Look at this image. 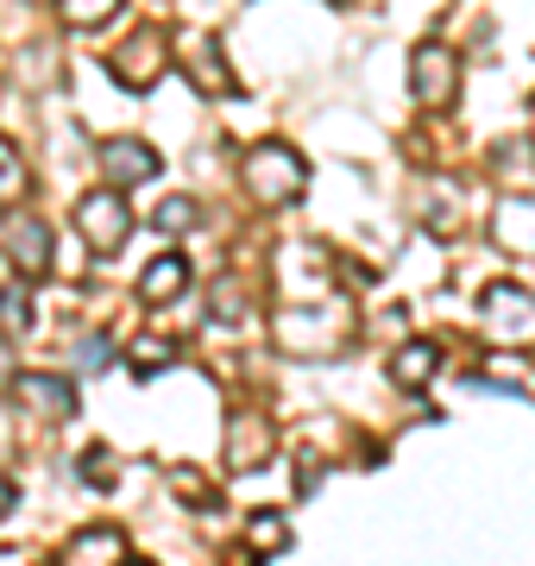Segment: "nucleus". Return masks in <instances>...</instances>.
<instances>
[{
    "mask_svg": "<svg viewBox=\"0 0 535 566\" xmlns=\"http://www.w3.org/2000/svg\"><path fill=\"white\" fill-rule=\"evenodd\" d=\"M271 334H277V346H284V353H296V359H328L334 346L353 334V308H328V303L284 308Z\"/></svg>",
    "mask_w": 535,
    "mask_h": 566,
    "instance_id": "obj_1",
    "label": "nucleus"
},
{
    "mask_svg": "<svg viewBox=\"0 0 535 566\" xmlns=\"http://www.w3.org/2000/svg\"><path fill=\"white\" fill-rule=\"evenodd\" d=\"M240 177H246V196L259 208H284V202H296V196H303V182H310V164L296 158V151H290V145H259V151H246V170H240Z\"/></svg>",
    "mask_w": 535,
    "mask_h": 566,
    "instance_id": "obj_2",
    "label": "nucleus"
},
{
    "mask_svg": "<svg viewBox=\"0 0 535 566\" xmlns=\"http://www.w3.org/2000/svg\"><path fill=\"white\" fill-rule=\"evenodd\" d=\"M76 227H83V240L107 259V252H120L126 233H133V208H126L114 189H95V196H83V208H76Z\"/></svg>",
    "mask_w": 535,
    "mask_h": 566,
    "instance_id": "obj_3",
    "label": "nucleus"
},
{
    "mask_svg": "<svg viewBox=\"0 0 535 566\" xmlns=\"http://www.w3.org/2000/svg\"><path fill=\"white\" fill-rule=\"evenodd\" d=\"M410 88L422 107H453V95H460V57H453L448 44H422L410 57Z\"/></svg>",
    "mask_w": 535,
    "mask_h": 566,
    "instance_id": "obj_4",
    "label": "nucleus"
},
{
    "mask_svg": "<svg viewBox=\"0 0 535 566\" xmlns=\"http://www.w3.org/2000/svg\"><path fill=\"white\" fill-rule=\"evenodd\" d=\"M107 70H114L126 88H151V82L165 76V32H151V25H145V32H133V39L107 57Z\"/></svg>",
    "mask_w": 535,
    "mask_h": 566,
    "instance_id": "obj_5",
    "label": "nucleus"
},
{
    "mask_svg": "<svg viewBox=\"0 0 535 566\" xmlns=\"http://www.w3.org/2000/svg\"><path fill=\"white\" fill-rule=\"evenodd\" d=\"M0 240H7V259L20 264L25 277H39L44 264H51V227H44V214L13 208V214H7V227H0Z\"/></svg>",
    "mask_w": 535,
    "mask_h": 566,
    "instance_id": "obj_6",
    "label": "nucleus"
},
{
    "mask_svg": "<svg viewBox=\"0 0 535 566\" xmlns=\"http://www.w3.org/2000/svg\"><path fill=\"white\" fill-rule=\"evenodd\" d=\"M485 322H492L497 340H511V346L535 340V296L516 290V283H497L492 296H485Z\"/></svg>",
    "mask_w": 535,
    "mask_h": 566,
    "instance_id": "obj_7",
    "label": "nucleus"
},
{
    "mask_svg": "<svg viewBox=\"0 0 535 566\" xmlns=\"http://www.w3.org/2000/svg\"><path fill=\"white\" fill-rule=\"evenodd\" d=\"M102 177L114 189H133V182H151L158 177V151L145 139H107L102 145Z\"/></svg>",
    "mask_w": 535,
    "mask_h": 566,
    "instance_id": "obj_8",
    "label": "nucleus"
},
{
    "mask_svg": "<svg viewBox=\"0 0 535 566\" xmlns=\"http://www.w3.org/2000/svg\"><path fill=\"white\" fill-rule=\"evenodd\" d=\"M13 390H20V403H25V409H39V416H51V422L76 416V390H70V378H44V371H25V378H13Z\"/></svg>",
    "mask_w": 535,
    "mask_h": 566,
    "instance_id": "obj_9",
    "label": "nucleus"
},
{
    "mask_svg": "<svg viewBox=\"0 0 535 566\" xmlns=\"http://www.w3.org/2000/svg\"><path fill=\"white\" fill-rule=\"evenodd\" d=\"M492 233L511 259H535V202H497Z\"/></svg>",
    "mask_w": 535,
    "mask_h": 566,
    "instance_id": "obj_10",
    "label": "nucleus"
},
{
    "mask_svg": "<svg viewBox=\"0 0 535 566\" xmlns=\"http://www.w3.org/2000/svg\"><path fill=\"white\" fill-rule=\"evenodd\" d=\"M133 547H126V535L120 528H83L76 542L63 547V566H114V560H126Z\"/></svg>",
    "mask_w": 535,
    "mask_h": 566,
    "instance_id": "obj_11",
    "label": "nucleus"
},
{
    "mask_svg": "<svg viewBox=\"0 0 535 566\" xmlns=\"http://www.w3.org/2000/svg\"><path fill=\"white\" fill-rule=\"evenodd\" d=\"M265 453H271L265 416H233V422H227V460L233 465H265Z\"/></svg>",
    "mask_w": 535,
    "mask_h": 566,
    "instance_id": "obj_12",
    "label": "nucleus"
},
{
    "mask_svg": "<svg viewBox=\"0 0 535 566\" xmlns=\"http://www.w3.org/2000/svg\"><path fill=\"white\" fill-rule=\"evenodd\" d=\"M189 76H196V88H202V95H227V88H233V70H227L221 63V44L214 39H189Z\"/></svg>",
    "mask_w": 535,
    "mask_h": 566,
    "instance_id": "obj_13",
    "label": "nucleus"
},
{
    "mask_svg": "<svg viewBox=\"0 0 535 566\" xmlns=\"http://www.w3.org/2000/svg\"><path fill=\"white\" fill-rule=\"evenodd\" d=\"M434 365H441V353H434L429 340H410V346L391 359V385H397V390H422V385L434 378Z\"/></svg>",
    "mask_w": 535,
    "mask_h": 566,
    "instance_id": "obj_14",
    "label": "nucleus"
},
{
    "mask_svg": "<svg viewBox=\"0 0 535 566\" xmlns=\"http://www.w3.org/2000/svg\"><path fill=\"white\" fill-rule=\"evenodd\" d=\"M246 547L259 554V560H277L290 547V523L277 516V510H259V516H246Z\"/></svg>",
    "mask_w": 535,
    "mask_h": 566,
    "instance_id": "obj_15",
    "label": "nucleus"
},
{
    "mask_svg": "<svg viewBox=\"0 0 535 566\" xmlns=\"http://www.w3.org/2000/svg\"><path fill=\"white\" fill-rule=\"evenodd\" d=\"M183 283H189V264L177 259V252H165V259H158V264L139 277V296H145V303H170Z\"/></svg>",
    "mask_w": 535,
    "mask_h": 566,
    "instance_id": "obj_16",
    "label": "nucleus"
},
{
    "mask_svg": "<svg viewBox=\"0 0 535 566\" xmlns=\"http://www.w3.org/2000/svg\"><path fill=\"white\" fill-rule=\"evenodd\" d=\"M25 189H32V170H25V158L13 145L0 139V202H20Z\"/></svg>",
    "mask_w": 535,
    "mask_h": 566,
    "instance_id": "obj_17",
    "label": "nucleus"
},
{
    "mask_svg": "<svg viewBox=\"0 0 535 566\" xmlns=\"http://www.w3.org/2000/svg\"><path fill=\"white\" fill-rule=\"evenodd\" d=\"M0 327H7V334H25V327H32V296H25V283H7V290H0Z\"/></svg>",
    "mask_w": 535,
    "mask_h": 566,
    "instance_id": "obj_18",
    "label": "nucleus"
},
{
    "mask_svg": "<svg viewBox=\"0 0 535 566\" xmlns=\"http://www.w3.org/2000/svg\"><path fill=\"white\" fill-rule=\"evenodd\" d=\"M114 7L120 0H57L63 25H102V20H114Z\"/></svg>",
    "mask_w": 535,
    "mask_h": 566,
    "instance_id": "obj_19",
    "label": "nucleus"
},
{
    "mask_svg": "<svg viewBox=\"0 0 535 566\" xmlns=\"http://www.w3.org/2000/svg\"><path fill=\"white\" fill-rule=\"evenodd\" d=\"M214 315H221V322H240V315H246V296H240V277H221V283H214Z\"/></svg>",
    "mask_w": 535,
    "mask_h": 566,
    "instance_id": "obj_20",
    "label": "nucleus"
},
{
    "mask_svg": "<svg viewBox=\"0 0 535 566\" xmlns=\"http://www.w3.org/2000/svg\"><path fill=\"white\" fill-rule=\"evenodd\" d=\"M189 221H196V202H183V196H170V202L158 208V227H165V233H183Z\"/></svg>",
    "mask_w": 535,
    "mask_h": 566,
    "instance_id": "obj_21",
    "label": "nucleus"
},
{
    "mask_svg": "<svg viewBox=\"0 0 535 566\" xmlns=\"http://www.w3.org/2000/svg\"><path fill=\"white\" fill-rule=\"evenodd\" d=\"M133 365H139V371H158V365H170V340H139V346H133Z\"/></svg>",
    "mask_w": 535,
    "mask_h": 566,
    "instance_id": "obj_22",
    "label": "nucleus"
},
{
    "mask_svg": "<svg viewBox=\"0 0 535 566\" xmlns=\"http://www.w3.org/2000/svg\"><path fill=\"white\" fill-rule=\"evenodd\" d=\"M83 479H88V485H114V465H107V453H95V447H88V453H83Z\"/></svg>",
    "mask_w": 535,
    "mask_h": 566,
    "instance_id": "obj_23",
    "label": "nucleus"
},
{
    "mask_svg": "<svg viewBox=\"0 0 535 566\" xmlns=\"http://www.w3.org/2000/svg\"><path fill=\"white\" fill-rule=\"evenodd\" d=\"M76 365H83V371H102V365H107V340H83V346H76Z\"/></svg>",
    "mask_w": 535,
    "mask_h": 566,
    "instance_id": "obj_24",
    "label": "nucleus"
},
{
    "mask_svg": "<svg viewBox=\"0 0 535 566\" xmlns=\"http://www.w3.org/2000/svg\"><path fill=\"white\" fill-rule=\"evenodd\" d=\"M177 491H183V497H208V485L202 479H189V472H177Z\"/></svg>",
    "mask_w": 535,
    "mask_h": 566,
    "instance_id": "obj_25",
    "label": "nucleus"
},
{
    "mask_svg": "<svg viewBox=\"0 0 535 566\" xmlns=\"http://www.w3.org/2000/svg\"><path fill=\"white\" fill-rule=\"evenodd\" d=\"M7 510H13V485H7V479H0V516H7Z\"/></svg>",
    "mask_w": 535,
    "mask_h": 566,
    "instance_id": "obj_26",
    "label": "nucleus"
},
{
    "mask_svg": "<svg viewBox=\"0 0 535 566\" xmlns=\"http://www.w3.org/2000/svg\"><path fill=\"white\" fill-rule=\"evenodd\" d=\"M0 385H13V365H7V346H0Z\"/></svg>",
    "mask_w": 535,
    "mask_h": 566,
    "instance_id": "obj_27",
    "label": "nucleus"
}]
</instances>
